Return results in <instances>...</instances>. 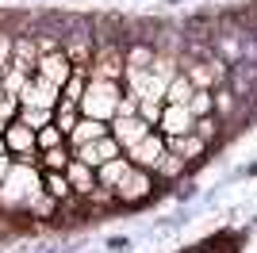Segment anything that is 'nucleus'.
<instances>
[{
	"label": "nucleus",
	"mask_w": 257,
	"mask_h": 253,
	"mask_svg": "<svg viewBox=\"0 0 257 253\" xmlns=\"http://www.w3.org/2000/svg\"><path fill=\"white\" fill-rule=\"evenodd\" d=\"M188 111H192V119L215 115V92H196L192 100H188Z\"/></svg>",
	"instance_id": "nucleus-27"
},
{
	"label": "nucleus",
	"mask_w": 257,
	"mask_h": 253,
	"mask_svg": "<svg viewBox=\"0 0 257 253\" xmlns=\"http://www.w3.org/2000/svg\"><path fill=\"white\" fill-rule=\"evenodd\" d=\"M165 142H169V150L173 154H177V158L184 161V165L192 169V165H200V161L207 158V146L204 142H200V138L196 135H181V138H165Z\"/></svg>",
	"instance_id": "nucleus-13"
},
{
	"label": "nucleus",
	"mask_w": 257,
	"mask_h": 253,
	"mask_svg": "<svg viewBox=\"0 0 257 253\" xmlns=\"http://www.w3.org/2000/svg\"><path fill=\"white\" fill-rule=\"evenodd\" d=\"M161 107H165V104H154V100H142V104H139V119H146V123H150L154 131H158V123H161Z\"/></svg>",
	"instance_id": "nucleus-30"
},
{
	"label": "nucleus",
	"mask_w": 257,
	"mask_h": 253,
	"mask_svg": "<svg viewBox=\"0 0 257 253\" xmlns=\"http://www.w3.org/2000/svg\"><path fill=\"white\" fill-rule=\"evenodd\" d=\"M196 96V88H192V81L184 73H177L169 81V88H165V104H177V107H188V100Z\"/></svg>",
	"instance_id": "nucleus-21"
},
{
	"label": "nucleus",
	"mask_w": 257,
	"mask_h": 253,
	"mask_svg": "<svg viewBox=\"0 0 257 253\" xmlns=\"http://www.w3.org/2000/svg\"><path fill=\"white\" fill-rule=\"evenodd\" d=\"M154 192H158V180H154L150 169H131L127 180L115 188V207H139V203H150Z\"/></svg>",
	"instance_id": "nucleus-4"
},
{
	"label": "nucleus",
	"mask_w": 257,
	"mask_h": 253,
	"mask_svg": "<svg viewBox=\"0 0 257 253\" xmlns=\"http://www.w3.org/2000/svg\"><path fill=\"white\" fill-rule=\"evenodd\" d=\"M192 135L200 138V142H204L207 150H211L215 142H219V138H223V119H219V115H204V119H196V126H192Z\"/></svg>",
	"instance_id": "nucleus-22"
},
{
	"label": "nucleus",
	"mask_w": 257,
	"mask_h": 253,
	"mask_svg": "<svg viewBox=\"0 0 257 253\" xmlns=\"http://www.w3.org/2000/svg\"><path fill=\"white\" fill-rule=\"evenodd\" d=\"M165 150H169L165 135H161V131H150V135L142 138V142H135V146H131L127 154H123V158H127L135 169H150V173H154V165H158V161L165 158Z\"/></svg>",
	"instance_id": "nucleus-6"
},
{
	"label": "nucleus",
	"mask_w": 257,
	"mask_h": 253,
	"mask_svg": "<svg viewBox=\"0 0 257 253\" xmlns=\"http://www.w3.org/2000/svg\"><path fill=\"white\" fill-rule=\"evenodd\" d=\"M35 146H39V154H46V150H54V146H65V135L50 123V126H43V131L35 135Z\"/></svg>",
	"instance_id": "nucleus-26"
},
{
	"label": "nucleus",
	"mask_w": 257,
	"mask_h": 253,
	"mask_svg": "<svg viewBox=\"0 0 257 253\" xmlns=\"http://www.w3.org/2000/svg\"><path fill=\"white\" fill-rule=\"evenodd\" d=\"M123 69H127L123 42L96 39V50H92V62H88V77H100V81H123Z\"/></svg>",
	"instance_id": "nucleus-3"
},
{
	"label": "nucleus",
	"mask_w": 257,
	"mask_h": 253,
	"mask_svg": "<svg viewBox=\"0 0 257 253\" xmlns=\"http://www.w3.org/2000/svg\"><path fill=\"white\" fill-rule=\"evenodd\" d=\"M73 158H77V161H85L88 169H100V165H107V161L123 158V150H119V142H115L111 135H104L100 142H92V146H85V150H73Z\"/></svg>",
	"instance_id": "nucleus-10"
},
{
	"label": "nucleus",
	"mask_w": 257,
	"mask_h": 253,
	"mask_svg": "<svg viewBox=\"0 0 257 253\" xmlns=\"http://www.w3.org/2000/svg\"><path fill=\"white\" fill-rule=\"evenodd\" d=\"M0 158H8V150H4V138H0Z\"/></svg>",
	"instance_id": "nucleus-33"
},
{
	"label": "nucleus",
	"mask_w": 257,
	"mask_h": 253,
	"mask_svg": "<svg viewBox=\"0 0 257 253\" xmlns=\"http://www.w3.org/2000/svg\"><path fill=\"white\" fill-rule=\"evenodd\" d=\"M35 73L43 77V81H50L54 88H65V81L73 77V62L65 58V50H50V54H39Z\"/></svg>",
	"instance_id": "nucleus-8"
},
{
	"label": "nucleus",
	"mask_w": 257,
	"mask_h": 253,
	"mask_svg": "<svg viewBox=\"0 0 257 253\" xmlns=\"http://www.w3.org/2000/svg\"><path fill=\"white\" fill-rule=\"evenodd\" d=\"M4 100H8V92H4V84H0V107H4Z\"/></svg>",
	"instance_id": "nucleus-31"
},
{
	"label": "nucleus",
	"mask_w": 257,
	"mask_h": 253,
	"mask_svg": "<svg viewBox=\"0 0 257 253\" xmlns=\"http://www.w3.org/2000/svg\"><path fill=\"white\" fill-rule=\"evenodd\" d=\"M65 180H69V192H73V200H88L92 188H96V169H88L85 161H69L65 165Z\"/></svg>",
	"instance_id": "nucleus-12"
},
{
	"label": "nucleus",
	"mask_w": 257,
	"mask_h": 253,
	"mask_svg": "<svg viewBox=\"0 0 257 253\" xmlns=\"http://www.w3.org/2000/svg\"><path fill=\"white\" fill-rule=\"evenodd\" d=\"M131 161L127 158H115V161H107V165H100L96 169V188H107V192H115L123 180H127V173H131Z\"/></svg>",
	"instance_id": "nucleus-17"
},
{
	"label": "nucleus",
	"mask_w": 257,
	"mask_h": 253,
	"mask_svg": "<svg viewBox=\"0 0 257 253\" xmlns=\"http://www.w3.org/2000/svg\"><path fill=\"white\" fill-rule=\"evenodd\" d=\"M85 84H88V69H73V77H69V81H65V88H62V100H69V104H81Z\"/></svg>",
	"instance_id": "nucleus-24"
},
{
	"label": "nucleus",
	"mask_w": 257,
	"mask_h": 253,
	"mask_svg": "<svg viewBox=\"0 0 257 253\" xmlns=\"http://www.w3.org/2000/svg\"><path fill=\"white\" fill-rule=\"evenodd\" d=\"M4 150L12 161H35L39 165V146H35V131L27 123H8L4 126Z\"/></svg>",
	"instance_id": "nucleus-5"
},
{
	"label": "nucleus",
	"mask_w": 257,
	"mask_h": 253,
	"mask_svg": "<svg viewBox=\"0 0 257 253\" xmlns=\"http://www.w3.org/2000/svg\"><path fill=\"white\" fill-rule=\"evenodd\" d=\"M43 192L50 196L54 203H69L73 200V192H69V180H65V173H43Z\"/></svg>",
	"instance_id": "nucleus-19"
},
{
	"label": "nucleus",
	"mask_w": 257,
	"mask_h": 253,
	"mask_svg": "<svg viewBox=\"0 0 257 253\" xmlns=\"http://www.w3.org/2000/svg\"><path fill=\"white\" fill-rule=\"evenodd\" d=\"M43 196V169L35 161H12L8 177L0 184V215L4 219H27V211Z\"/></svg>",
	"instance_id": "nucleus-1"
},
{
	"label": "nucleus",
	"mask_w": 257,
	"mask_h": 253,
	"mask_svg": "<svg viewBox=\"0 0 257 253\" xmlns=\"http://www.w3.org/2000/svg\"><path fill=\"white\" fill-rule=\"evenodd\" d=\"M150 131H154V126L146 123V119H139V115H131V119H111V123H107V135L119 142V150H123V154H127L135 142H142Z\"/></svg>",
	"instance_id": "nucleus-9"
},
{
	"label": "nucleus",
	"mask_w": 257,
	"mask_h": 253,
	"mask_svg": "<svg viewBox=\"0 0 257 253\" xmlns=\"http://www.w3.org/2000/svg\"><path fill=\"white\" fill-rule=\"evenodd\" d=\"M123 58H127V69H154V62H158V46L154 42H123Z\"/></svg>",
	"instance_id": "nucleus-16"
},
{
	"label": "nucleus",
	"mask_w": 257,
	"mask_h": 253,
	"mask_svg": "<svg viewBox=\"0 0 257 253\" xmlns=\"http://www.w3.org/2000/svg\"><path fill=\"white\" fill-rule=\"evenodd\" d=\"M192 126H196V119H192V111H188V107H177V104H165V107H161V123H158V131H161L165 138L192 135Z\"/></svg>",
	"instance_id": "nucleus-11"
},
{
	"label": "nucleus",
	"mask_w": 257,
	"mask_h": 253,
	"mask_svg": "<svg viewBox=\"0 0 257 253\" xmlns=\"http://www.w3.org/2000/svg\"><path fill=\"white\" fill-rule=\"evenodd\" d=\"M246 173H249V177H257V161H253V165H249V169H246Z\"/></svg>",
	"instance_id": "nucleus-32"
},
{
	"label": "nucleus",
	"mask_w": 257,
	"mask_h": 253,
	"mask_svg": "<svg viewBox=\"0 0 257 253\" xmlns=\"http://www.w3.org/2000/svg\"><path fill=\"white\" fill-rule=\"evenodd\" d=\"M58 100H62V88H54V84L43 81L39 73H35L31 81H27V88L20 92V107H43V111H54Z\"/></svg>",
	"instance_id": "nucleus-7"
},
{
	"label": "nucleus",
	"mask_w": 257,
	"mask_h": 253,
	"mask_svg": "<svg viewBox=\"0 0 257 253\" xmlns=\"http://www.w3.org/2000/svg\"><path fill=\"white\" fill-rule=\"evenodd\" d=\"M69 161H73V150L69 146H54V150H46V154H39V169H43V173H65Z\"/></svg>",
	"instance_id": "nucleus-23"
},
{
	"label": "nucleus",
	"mask_w": 257,
	"mask_h": 253,
	"mask_svg": "<svg viewBox=\"0 0 257 253\" xmlns=\"http://www.w3.org/2000/svg\"><path fill=\"white\" fill-rule=\"evenodd\" d=\"M104 135H107V123H96V119L81 115V123L73 126V135L65 138V146L69 150H85V146H92V142H100Z\"/></svg>",
	"instance_id": "nucleus-14"
},
{
	"label": "nucleus",
	"mask_w": 257,
	"mask_h": 253,
	"mask_svg": "<svg viewBox=\"0 0 257 253\" xmlns=\"http://www.w3.org/2000/svg\"><path fill=\"white\" fill-rule=\"evenodd\" d=\"M77 123H81V107L69 104V100H58V107H54V126H58V131L69 138Z\"/></svg>",
	"instance_id": "nucleus-20"
},
{
	"label": "nucleus",
	"mask_w": 257,
	"mask_h": 253,
	"mask_svg": "<svg viewBox=\"0 0 257 253\" xmlns=\"http://www.w3.org/2000/svg\"><path fill=\"white\" fill-rule=\"evenodd\" d=\"M20 123H27L35 131V135H39V131H43V126H50L54 123V111H43V107H20Z\"/></svg>",
	"instance_id": "nucleus-25"
},
{
	"label": "nucleus",
	"mask_w": 257,
	"mask_h": 253,
	"mask_svg": "<svg viewBox=\"0 0 257 253\" xmlns=\"http://www.w3.org/2000/svg\"><path fill=\"white\" fill-rule=\"evenodd\" d=\"M12 65L23 69V73H35L39 65V42L35 35H16V46H12Z\"/></svg>",
	"instance_id": "nucleus-15"
},
{
	"label": "nucleus",
	"mask_w": 257,
	"mask_h": 253,
	"mask_svg": "<svg viewBox=\"0 0 257 253\" xmlns=\"http://www.w3.org/2000/svg\"><path fill=\"white\" fill-rule=\"evenodd\" d=\"M119 100H123V81H100V77H88L85 96H81V115L96 119V123H111L119 111Z\"/></svg>",
	"instance_id": "nucleus-2"
},
{
	"label": "nucleus",
	"mask_w": 257,
	"mask_h": 253,
	"mask_svg": "<svg viewBox=\"0 0 257 253\" xmlns=\"http://www.w3.org/2000/svg\"><path fill=\"white\" fill-rule=\"evenodd\" d=\"M12 46H16V35L0 27V73H4V69L12 65Z\"/></svg>",
	"instance_id": "nucleus-29"
},
{
	"label": "nucleus",
	"mask_w": 257,
	"mask_h": 253,
	"mask_svg": "<svg viewBox=\"0 0 257 253\" xmlns=\"http://www.w3.org/2000/svg\"><path fill=\"white\" fill-rule=\"evenodd\" d=\"M230 107H234V96H230V88H226V84H223V88H215V115L226 119V115H230Z\"/></svg>",
	"instance_id": "nucleus-28"
},
{
	"label": "nucleus",
	"mask_w": 257,
	"mask_h": 253,
	"mask_svg": "<svg viewBox=\"0 0 257 253\" xmlns=\"http://www.w3.org/2000/svg\"><path fill=\"white\" fill-rule=\"evenodd\" d=\"M184 173H188V165H184V161L177 158L173 150H165V158H161L158 165H154V180H158V184H169V180H181Z\"/></svg>",
	"instance_id": "nucleus-18"
}]
</instances>
